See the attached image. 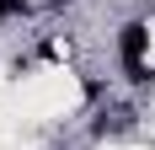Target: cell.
<instances>
[{
  "label": "cell",
  "instance_id": "2",
  "mask_svg": "<svg viewBox=\"0 0 155 150\" xmlns=\"http://www.w3.org/2000/svg\"><path fill=\"white\" fill-rule=\"evenodd\" d=\"M16 11H27V0H0V16H16Z\"/></svg>",
  "mask_w": 155,
  "mask_h": 150
},
{
  "label": "cell",
  "instance_id": "1",
  "mask_svg": "<svg viewBox=\"0 0 155 150\" xmlns=\"http://www.w3.org/2000/svg\"><path fill=\"white\" fill-rule=\"evenodd\" d=\"M118 48H123L128 80H144V27H139V22H128V27H123V38H118Z\"/></svg>",
  "mask_w": 155,
  "mask_h": 150
}]
</instances>
